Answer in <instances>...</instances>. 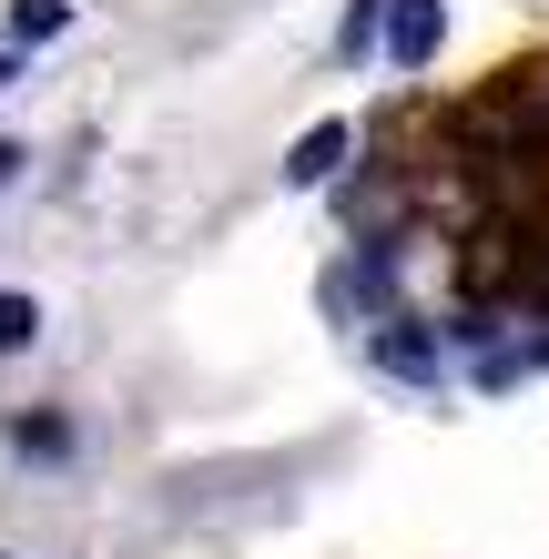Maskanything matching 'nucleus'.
Segmentation results:
<instances>
[{
    "label": "nucleus",
    "mask_w": 549,
    "mask_h": 559,
    "mask_svg": "<svg viewBox=\"0 0 549 559\" xmlns=\"http://www.w3.org/2000/svg\"><path fill=\"white\" fill-rule=\"evenodd\" d=\"M21 163H31L21 143H0V193H11V174H21Z\"/></svg>",
    "instance_id": "obj_8"
},
{
    "label": "nucleus",
    "mask_w": 549,
    "mask_h": 559,
    "mask_svg": "<svg viewBox=\"0 0 549 559\" xmlns=\"http://www.w3.org/2000/svg\"><path fill=\"white\" fill-rule=\"evenodd\" d=\"M11 448H31V457H72V427H61V417H11Z\"/></svg>",
    "instance_id": "obj_6"
},
{
    "label": "nucleus",
    "mask_w": 549,
    "mask_h": 559,
    "mask_svg": "<svg viewBox=\"0 0 549 559\" xmlns=\"http://www.w3.org/2000/svg\"><path fill=\"white\" fill-rule=\"evenodd\" d=\"M377 31H386V0H357L346 31H336V51H346V61H377Z\"/></svg>",
    "instance_id": "obj_5"
},
{
    "label": "nucleus",
    "mask_w": 549,
    "mask_h": 559,
    "mask_svg": "<svg viewBox=\"0 0 549 559\" xmlns=\"http://www.w3.org/2000/svg\"><path fill=\"white\" fill-rule=\"evenodd\" d=\"M346 153H357V122H346V112H326V122H306V133H296V153H285V183H296V193H315V183H336V163Z\"/></svg>",
    "instance_id": "obj_3"
},
{
    "label": "nucleus",
    "mask_w": 549,
    "mask_h": 559,
    "mask_svg": "<svg viewBox=\"0 0 549 559\" xmlns=\"http://www.w3.org/2000/svg\"><path fill=\"white\" fill-rule=\"evenodd\" d=\"M11 82H21V51H0V92H11Z\"/></svg>",
    "instance_id": "obj_9"
},
{
    "label": "nucleus",
    "mask_w": 549,
    "mask_h": 559,
    "mask_svg": "<svg viewBox=\"0 0 549 559\" xmlns=\"http://www.w3.org/2000/svg\"><path fill=\"white\" fill-rule=\"evenodd\" d=\"M447 41V21H438V0H386V31H377V51L397 61V72H428Z\"/></svg>",
    "instance_id": "obj_2"
},
{
    "label": "nucleus",
    "mask_w": 549,
    "mask_h": 559,
    "mask_svg": "<svg viewBox=\"0 0 549 559\" xmlns=\"http://www.w3.org/2000/svg\"><path fill=\"white\" fill-rule=\"evenodd\" d=\"M367 356H377L386 377H407V386H438V377H447V336H438L428 316H377Z\"/></svg>",
    "instance_id": "obj_1"
},
{
    "label": "nucleus",
    "mask_w": 549,
    "mask_h": 559,
    "mask_svg": "<svg viewBox=\"0 0 549 559\" xmlns=\"http://www.w3.org/2000/svg\"><path fill=\"white\" fill-rule=\"evenodd\" d=\"M31 336H41V306L31 295H0V356H21Z\"/></svg>",
    "instance_id": "obj_7"
},
{
    "label": "nucleus",
    "mask_w": 549,
    "mask_h": 559,
    "mask_svg": "<svg viewBox=\"0 0 549 559\" xmlns=\"http://www.w3.org/2000/svg\"><path fill=\"white\" fill-rule=\"evenodd\" d=\"M72 31V0H11V51H41Z\"/></svg>",
    "instance_id": "obj_4"
}]
</instances>
